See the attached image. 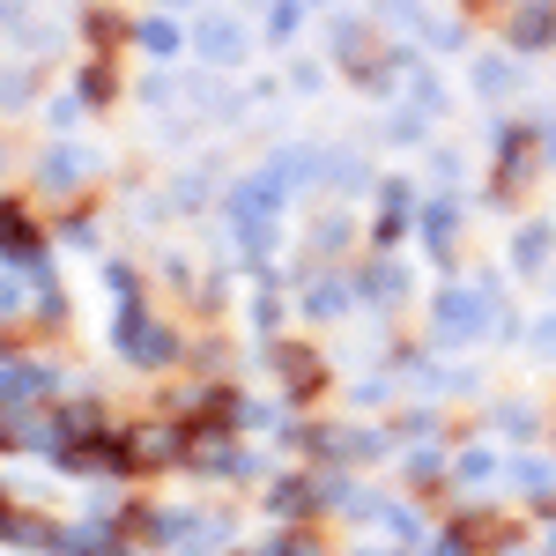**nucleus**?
Returning <instances> with one entry per match:
<instances>
[{
	"label": "nucleus",
	"mask_w": 556,
	"mask_h": 556,
	"mask_svg": "<svg viewBox=\"0 0 556 556\" xmlns=\"http://www.w3.org/2000/svg\"><path fill=\"white\" fill-rule=\"evenodd\" d=\"M30 245H38V238H30V223L0 208V253H30Z\"/></svg>",
	"instance_id": "f257e3e1"
},
{
	"label": "nucleus",
	"mask_w": 556,
	"mask_h": 556,
	"mask_svg": "<svg viewBox=\"0 0 556 556\" xmlns=\"http://www.w3.org/2000/svg\"><path fill=\"white\" fill-rule=\"evenodd\" d=\"M201 52H208V60H238V30H230V23H208V30H201Z\"/></svg>",
	"instance_id": "f03ea898"
},
{
	"label": "nucleus",
	"mask_w": 556,
	"mask_h": 556,
	"mask_svg": "<svg viewBox=\"0 0 556 556\" xmlns=\"http://www.w3.org/2000/svg\"><path fill=\"white\" fill-rule=\"evenodd\" d=\"M438 319H445V327H475L482 304H475V298H445V304H438Z\"/></svg>",
	"instance_id": "7ed1b4c3"
}]
</instances>
